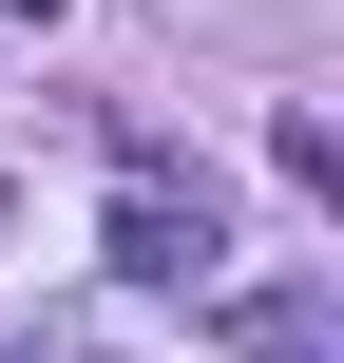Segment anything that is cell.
<instances>
[{
    "mask_svg": "<svg viewBox=\"0 0 344 363\" xmlns=\"http://www.w3.org/2000/svg\"><path fill=\"white\" fill-rule=\"evenodd\" d=\"M115 268H134V287H211V268H230L211 191H134V211H115Z\"/></svg>",
    "mask_w": 344,
    "mask_h": 363,
    "instance_id": "6da1fadb",
    "label": "cell"
},
{
    "mask_svg": "<svg viewBox=\"0 0 344 363\" xmlns=\"http://www.w3.org/2000/svg\"><path fill=\"white\" fill-rule=\"evenodd\" d=\"M230 345H249V363H344V325H326V287H249Z\"/></svg>",
    "mask_w": 344,
    "mask_h": 363,
    "instance_id": "7a4b0ae2",
    "label": "cell"
},
{
    "mask_svg": "<svg viewBox=\"0 0 344 363\" xmlns=\"http://www.w3.org/2000/svg\"><path fill=\"white\" fill-rule=\"evenodd\" d=\"M0 19H57V0H0Z\"/></svg>",
    "mask_w": 344,
    "mask_h": 363,
    "instance_id": "3957f363",
    "label": "cell"
}]
</instances>
